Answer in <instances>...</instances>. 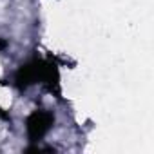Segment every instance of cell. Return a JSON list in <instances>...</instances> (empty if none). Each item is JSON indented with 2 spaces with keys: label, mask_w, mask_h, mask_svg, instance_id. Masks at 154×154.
Masks as SVG:
<instances>
[{
  "label": "cell",
  "mask_w": 154,
  "mask_h": 154,
  "mask_svg": "<svg viewBox=\"0 0 154 154\" xmlns=\"http://www.w3.org/2000/svg\"><path fill=\"white\" fill-rule=\"evenodd\" d=\"M54 123V116L53 112L45 111V109H38V111H33L27 120H26V132H27V138L29 141L36 143L40 140H44V136L51 131Z\"/></svg>",
  "instance_id": "1"
},
{
  "label": "cell",
  "mask_w": 154,
  "mask_h": 154,
  "mask_svg": "<svg viewBox=\"0 0 154 154\" xmlns=\"http://www.w3.org/2000/svg\"><path fill=\"white\" fill-rule=\"evenodd\" d=\"M40 74H42V60H31L17 71L15 84L20 91H26L36 82H40Z\"/></svg>",
  "instance_id": "2"
},
{
  "label": "cell",
  "mask_w": 154,
  "mask_h": 154,
  "mask_svg": "<svg viewBox=\"0 0 154 154\" xmlns=\"http://www.w3.org/2000/svg\"><path fill=\"white\" fill-rule=\"evenodd\" d=\"M0 118H2V120H8V118H9V114H8L2 107H0Z\"/></svg>",
  "instance_id": "3"
}]
</instances>
